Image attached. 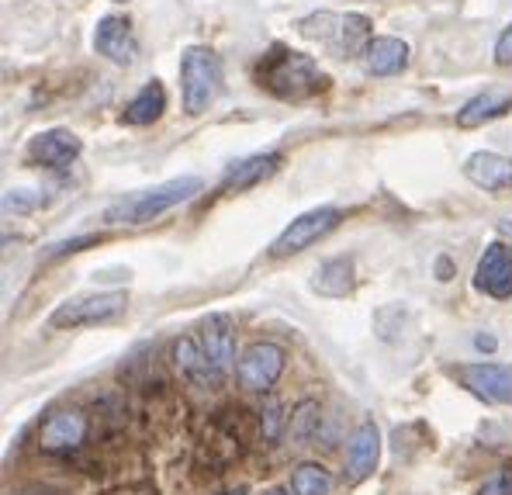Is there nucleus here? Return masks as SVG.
I'll return each instance as SVG.
<instances>
[{
	"mask_svg": "<svg viewBox=\"0 0 512 495\" xmlns=\"http://www.w3.org/2000/svg\"><path fill=\"white\" fill-rule=\"evenodd\" d=\"M253 77L256 84L281 97V101H305V97L319 94L329 84V77L319 70L312 56L288 49V45H270L256 63Z\"/></svg>",
	"mask_w": 512,
	"mask_h": 495,
	"instance_id": "nucleus-1",
	"label": "nucleus"
},
{
	"mask_svg": "<svg viewBox=\"0 0 512 495\" xmlns=\"http://www.w3.org/2000/svg\"><path fill=\"white\" fill-rule=\"evenodd\" d=\"M201 187L205 184H201V177H194V174L163 180V184L125 194V198H118L115 205H108L104 208V222L108 225H146V222L160 219L163 212H170V208L191 201L194 194H201Z\"/></svg>",
	"mask_w": 512,
	"mask_h": 495,
	"instance_id": "nucleus-2",
	"label": "nucleus"
},
{
	"mask_svg": "<svg viewBox=\"0 0 512 495\" xmlns=\"http://www.w3.org/2000/svg\"><path fill=\"white\" fill-rule=\"evenodd\" d=\"M222 90V63L208 45H187L180 56V97L191 118L205 115Z\"/></svg>",
	"mask_w": 512,
	"mask_h": 495,
	"instance_id": "nucleus-3",
	"label": "nucleus"
},
{
	"mask_svg": "<svg viewBox=\"0 0 512 495\" xmlns=\"http://www.w3.org/2000/svg\"><path fill=\"white\" fill-rule=\"evenodd\" d=\"M125 309H128L125 291H90V295L66 298V302L49 315V326H56V329L104 326V322H115L118 315H125Z\"/></svg>",
	"mask_w": 512,
	"mask_h": 495,
	"instance_id": "nucleus-4",
	"label": "nucleus"
},
{
	"mask_svg": "<svg viewBox=\"0 0 512 495\" xmlns=\"http://www.w3.org/2000/svg\"><path fill=\"white\" fill-rule=\"evenodd\" d=\"M343 222V212L333 205H322V208H312V212L298 215L281 236L270 243V257L274 260H288V257H298V253L312 250L319 239H326L336 225Z\"/></svg>",
	"mask_w": 512,
	"mask_h": 495,
	"instance_id": "nucleus-5",
	"label": "nucleus"
},
{
	"mask_svg": "<svg viewBox=\"0 0 512 495\" xmlns=\"http://www.w3.org/2000/svg\"><path fill=\"white\" fill-rule=\"evenodd\" d=\"M284 367H288L284 347H277V343H270V340H260L243 350V357H239V364H236V374H239V385H243L246 392L263 395L277 385Z\"/></svg>",
	"mask_w": 512,
	"mask_h": 495,
	"instance_id": "nucleus-6",
	"label": "nucleus"
},
{
	"mask_svg": "<svg viewBox=\"0 0 512 495\" xmlns=\"http://www.w3.org/2000/svg\"><path fill=\"white\" fill-rule=\"evenodd\" d=\"M450 374L471 395H478V399L495 405H512V364H485V360H478V364L454 367Z\"/></svg>",
	"mask_w": 512,
	"mask_h": 495,
	"instance_id": "nucleus-7",
	"label": "nucleus"
},
{
	"mask_svg": "<svg viewBox=\"0 0 512 495\" xmlns=\"http://www.w3.org/2000/svg\"><path fill=\"white\" fill-rule=\"evenodd\" d=\"M94 52L115 66H132L139 56V39L132 32L128 14H104L94 25Z\"/></svg>",
	"mask_w": 512,
	"mask_h": 495,
	"instance_id": "nucleus-8",
	"label": "nucleus"
},
{
	"mask_svg": "<svg viewBox=\"0 0 512 495\" xmlns=\"http://www.w3.org/2000/svg\"><path fill=\"white\" fill-rule=\"evenodd\" d=\"M198 343L218 371L229 374L232 364H236V319H232L229 312H212L201 322Z\"/></svg>",
	"mask_w": 512,
	"mask_h": 495,
	"instance_id": "nucleus-9",
	"label": "nucleus"
},
{
	"mask_svg": "<svg viewBox=\"0 0 512 495\" xmlns=\"http://www.w3.org/2000/svg\"><path fill=\"white\" fill-rule=\"evenodd\" d=\"M474 288L492 298H512V246L492 243L474 267Z\"/></svg>",
	"mask_w": 512,
	"mask_h": 495,
	"instance_id": "nucleus-10",
	"label": "nucleus"
},
{
	"mask_svg": "<svg viewBox=\"0 0 512 495\" xmlns=\"http://www.w3.org/2000/svg\"><path fill=\"white\" fill-rule=\"evenodd\" d=\"M80 153H84V142L70 129H45L28 142V160L49 170H66Z\"/></svg>",
	"mask_w": 512,
	"mask_h": 495,
	"instance_id": "nucleus-11",
	"label": "nucleus"
},
{
	"mask_svg": "<svg viewBox=\"0 0 512 495\" xmlns=\"http://www.w3.org/2000/svg\"><path fill=\"white\" fill-rule=\"evenodd\" d=\"M378 457H381V430L374 426V419H364L353 430L350 447H346V478H350V485L367 482L378 471Z\"/></svg>",
	"mask_w": 512,
	"mask_h": 495,
	"instance_id": "nucleus-12",
	"label": "nucleus"
},
{
	"mask_svg": "<svg viewBox=\"0 0 512 495\" xmlns=\"http://www.w3.org/2000/svg\"><path fill=\"white\" fill-rule=\"evenodd\" d=\"M87 430H90V423L80 409L52 412L42 426L39 444H42L45 454H70V450H77L87 440Z\"/></svg>",
	"mask_w": 512,
	"mask_h": 495,
	"instance_id": "nucleus-13",
	"label": "nucleus"
},
{
	"mask_svg": "<svg viewBox=\"0 0 512 495\" xmlns=\"http://www.w3.org/2000/svg\"><path fill=\"white\" fill-rule=\"evenodd\" d=\"M284 156L281 153H253V156H243V160L229 163L222 174V184H218V191L222 194H243L250 191V187L263 184V180H270L281 170Z\"/></svg>",
	"mask_w": 512,
	"mask_h": 495,
	"instance_id": "nucleus-14",
	"label": "nucleus"
},
{
	"mask_svg": "<svg viewBox=\"0 0 512 495\" xmlns=\"http://www.w3.org/2000/svg\"><path fill=\"white\" fill-rule=\"evenodd\" d=\"M173 364H177V371L198 388H218L225 381V374L218 371L205 350H201L198 336H180V340L173 343Z\"/></svg>",
	"mask_w": 512,
	"mask_h": 495,
	"instance_id": "nucleus-15",
	"label": "nucleus"
},
{
	"mask_svg": "<svg viewBox=\"0 0 512 495\" xmlns=\"http://www.w3.org/2000/svg\"><path fill=\"white\" fill-rule=\"evenodd\" d=\"M464 177L481 191H506L512 187V160L492 149H478L464 160Z\"/></svg>",
	"mask_w": 512,
	"mask_h": 495,
	"instance_id": "nucleus-16",
	"label": "nucleus"
},
{
	"mask_svg": "<svg viewBox=\"0 0 512 495\" xmlns=\"http://www.w3.org/2000/svg\"><path fill=\"white\" fill-rule=\"evenodd\" d=\"M364 70L371 77H398L409 70V42L395 35H374L364 49Z\"/></svg>",
	"mask_w": 512,
	"mask_h": 495,
	"instance_id": "nucleus-17",
	"label": "nucleus"
},
{
	"mask_svg": "<svg viewBox=\"0 0 512 495\" xmlns=\"http://www.w3.org/2000/svg\"><path fill=\"white\" fill-rule=\"evenodd\" d=\"M509 108H512V90L488 87V90H481V94H474L471 101L457 111V125H461V129H478V125L502 118Z\"/></svg>",
	"mask_w": 512,
	"mask_h": 495,
	"instance_id": "nucleus-18",
	"label": "nucleus"
},
{
	"mask_svg": "<svg viewBox=\"0 0 512 495\" xmlns=\"http://www.w3.org/2000/svg\"><path fill=\"white\" fill-rule=\"evenodd\" d=\"M163 111H167V87H163V80L153 77L149 84H142V90L132 97V101L125 104L122 122L125 125H135V129H142V125L160 122Z\"/></svg>",
	"mask_w": 512,
	"mask_h": 495,
	"instance_id": "nucleus-19",
	"label": "nucleus"
},
{
	"mask_svg": "<svg viewBox=\"0 0 512 495\" xmlns=\"http://www.w3.org/2000/svg\"><path fill=\"white\" fill-rule=\"evenodd\" d=\"M350 288H353V260L336 257V260H326V264L315 270L312 291H319V295L343 298Z\"/></svg>",
	"mask_w": 512,
	"mask_h": 495,
	"instance_id": "nucleus-20",
	"label": "nucleus"
},
{
	"mask_svg": "<svg viewBox=\"0 0 512 495\" xmlns=\"http://www.w3.org/2000/svg\"><path fill=\"white\" fill-rule=\"evenodd\" d=\"M291 492L295 495H329L333 492V475L322 464H298L291 475Z\"/></svg>",
	"mask_w": 512,
	"mask_h": 495,
	"instance_id": "nucleus-21",
	"label": "nucleus"
},
{
	"mask_svg": "<svg viewBox=\"0 0 512 495\" xmlns=\"http://www.w3.org/2000/svg\"><path fill=\"white\" fill-rule=\"evenodd\" d=\"M374 39L371 21L364 14H346L343 18V52L346 56H364L367 42Z\"/></svg>",
	"mask_w": 512,
	"mask_h": 495,
	"instance_id": "nucleus-22",
	"label": "nucleus"
},
{
	"mask_svg": "<svg viewBox=\"0 0 512 495\" xmlns=\"http://www.w3.org/2000/svg\"><path fill=\"white\" fill-rule=\"evenodd\" d=\"M301 35H308V39H319V42H329V39H336V35H343V18H336V14H329V11L312 14V18L301 21Z\"/></svg>",
	"mask_w": 512,
	"mask_h": 495,
	"instance_id": "nucleus-23",
	"label": "nucleus"
},
{
	"mask_svg": "<svg viewBox=\"0 0 512 495\" xmlns=\"http://www.w3.org/2000/svg\"><path fill=\"white\" fill-rule=\"evenodd\" d=\"M315 419H319V402H301L295 412H291V419H288V426H291V437L295 440H308L312 437V426H315Z\"/></svg>",
	"mask_w": 512,
	"mask_h": 495,
	"instance_id": "nucleus-24",
	"label": "nucleus"
},
{
	"mask_svg": "<svg viewBox=\"0 0 512 495\" xmlns=\"http://www.w3.org/2000/svg\"><path fill=\"white\" fill-rule=\"evenodd\" d=\"M260 423H263V437H267L270 444H274V440L284 433V423H288V419H284V405L277 402L274 395H270V399L263 402V409H260Z\"/></svg>",
	"mask_w": 512,
	"mask_h": 495,
	"instance_id": "nucleus-25",
	"label": "nucleus"
},
{
	"mask_svg": "<svg viewBox=\"0 0 512 495\" xmlns=\"http://www.w3.org/2000/svg\"><path fill=\"white\" fill-rule=\"evenodd\" d=\"M42 194L39 191H25V187H11V191L4 194V208L7 212H32V208H39Z\"/></svg>",
	"mask_w": 512,
	"mask_h": 495,
	"instance_id": "nucleus-26",
	"label": "nucleus"
},
{
	"mask_svg": "<svg viewBox=\"0 0 512 495\" xmlns=\"http://www.w3.org/2000/svg\"><path fill=\"white\" fill-rule=\"evenodd\" d=\"M474 495H512V475L509 471H499V475H492L485 485H481Z\"/></svg>",
	"mask_w": 512,
	"mask_h": 495,
	"instance_id": "nucleus-27",
	"label": "nucleus"
},
{
	"mask_svg": "<svg viewBox=\"0 0 512 495\" xmlns=\"http://www.w3.org/2000/svg\"><path fill=\"white\" fill-rule=\"evenodd\" d=\"M94 243H101V236H73V239H66V243L52 246V257H66V253H80V250H84V246H94Z\"/></svg>",
	"mask_w": 512,
	"mask_h": 495,
	"instance_id": "nucleus-28",
	"label": "nucleus"
},
{
	"mask_svg": "<svg viewBox=\"0 0 512 495\" xmlns=\"http://www.w3.org/2000/svg\"><path fill=\"white\" fill-rule=\"evenodd\" d=\"M495 63L499 66H512V21L502 28L499 42H495Z\"/></svg>",
	"mask_w": 512,
	"mask_h": 495,
	"instance_id": "nucleus-29",
	"label": "nucleus"
},
{
	"mask_svg": "<svg viewBox=\"0 0 512 495\" xmlns=\"http://www.w3.org/2000/svg\"><path fill=\"white\" fill-rule=\"evenodd\" d=\"M104 495H160L153 482H135V485H118V489L104 492Z\"/></svg>",
	"mask_w": 512,
	"mask_h": 495,
	"instance_id": "nucleus-30",
	"label": "nucleus"
},
{
	"mask_svg": "<svg viewBox=\"0 0 512 495\" xmlns=\"http://www.w3.org/2000/svg\"><path fill=\"white\" fill-rule=\"evenodd\" d=\"M474 347H478V350H488V354H492V350L499 347V340H495L492 333H478V336H474Z\"/></svg>",
	"mask_w": 512,
	"mask_h": 495,
	"instance_id": "nucleus-31",
	"label": "nucleus"
},
{
	"mask_svg": "<svg viewBox=\"0 0 512 495\" xmlns=\"http://www.w3.org/2000/svg\"><path fill=\"white\" fill-rule=\"evenodd\" d=\"M21 495H63L59 489H49V485H32V489H25Z\"/></svg>",
	"mask_w": 512,
	"mask_h": 495,
	"instance_id": "nucleus-32",
	"label": "nucleus"
},
{
	"mask_svg": "<svg viewBox=\"0 0 512 495\" xmlns=\"http://www.w3.org/2000/svg\"><path fill=\"white\" fill-rule=\"evenodd\" d=\"M260 495H291V492H284V489H267V492H260Z\"/></svg>",
	"mask_w": 512,
	"mask_h": 495,
	"instance_id": "nucleus-33",
	"label": "nucleus"
},
{
	"mask_svg": "<svg viewBox=\"0 0 512 495\" xmlns=\"http://www.w3.org/2000/svg\"><path fill=\"white\" fill-rule=\"evenodd\" d=\"M225 495H243V492H225Z\"/></svg>",
	"mask_w": 512,
	"mask_h": 495,
	"instance_id": "nucleus-34",
	"label": "nucleus"
},
{
	"mask_svg": "<svg viewBox=\"0 0 512 495\" xmlns=\"http://www.w3.org/2000/svg\"><path fill=\"white\" fill-rule=\"evenodd\" d=\"M115 4H128V0H115Z\"/></svg>",
	"mask_w": 512,
	"mask_h": 495,
	"instance_id": "nucleus-35",
	"label": "nucleus"
}]
</instances>
